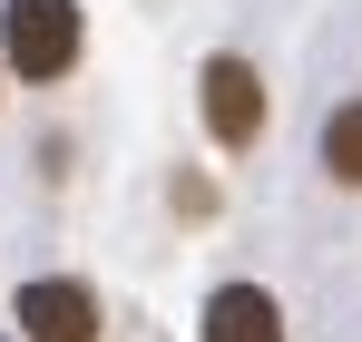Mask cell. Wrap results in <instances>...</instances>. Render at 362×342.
Wrapping results in <instances>:
<instances>
[{
	"instance_id": "6",
	"label": "cell",
	"mask_w": 362,
	"mask_h": 342,
	"mask_svg": "<svg viewBox=\"0 0 362 342\" xmlns=\"http://www.w3.org/2000/svg\"><path fill=\"white\" fill-rule=\"evenodd\" d=\"M0 69H10V59H0Z\"/></svg>"
},
{
	"instance_id": "2",
	"label": "cell",
	"mask_w": 362,
	"mask_h": 342,
	"mask_svg": "<svg viewBox=\"0 0 362 342\" xmlns=\"http://www.w3.org/2000/svg\"><path fill=\"white\" fill-rule=\"evenodd\" d=\"M206 127H216V147H255L264 137V78H255V59H206Z\"/></svg>"
},
{
	"instance_id": "3",
	"label": "cell",
	"mask_w": 362,
	"mask_h": 342,
	"mask_svg": "<svg viewBox=\"0 0 362 342\" xmlns=\"http://www.w3.org/2000/svg\"><path fill=\"white\" fill-rule=\"evenodd\" d=\"M10 323H20L30 342H98V293L69 284V274H40V284H20Z\"/></svg>"
},
{
	"instance_id": "1",
	"label": "cell",
	"mask_w": 362,
	"mask_h": 342,
	"mask_svg": "<svg viewBox=\"0 0 362 342\" xmlns=\"http://www.w3.org/2000/svg\"><path fill=\"white\" fill-rule=\"evenodd\" d=\"M0 59L20 78H69L78 69V0H10L0 10Z\"/></svg>"
},
{
	"instance_id": "4",
	"label": "cell",
	"mask_w": 362,
	"mask_h": 342,
	"mask_svg": "<svg viewBox=\"0 0 362 342\" xmlns=\"http://www.w3.org/2000/svg\"><path fill=\"white\" fill-rule=\"evenodd\" d=\"M206 342H284V313L264 284H226L206 303Z\"/></svg>"
},
{
	"instance_id": "5",
	"label": "cell",
	"mask_w": 362,
	"mask_h": 342,
	"mask_svg": "<svg viewBox=\"0 0 362 342\" xmlns=\"http://www.w3.org/2000/svg\"><path fill=\"white\" fill-rule=\"evenodd\" d=\"M313 157H323V176H333V186H362V98H353V108H333V117H323V137H313Z\"/></svg>"
}]
</instances>
